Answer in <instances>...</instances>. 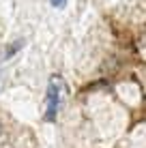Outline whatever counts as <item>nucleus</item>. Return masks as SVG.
<instances>
[{"instance_id":"3","label":"nucleus","mask_w":146,"mask_h":148,"mask_svg":"<svg viewBox=\"0 0 146 148\" xmlns=\"http://www.w3.org/2000/svg\"><path fill=\"white\" fill-rule=\"evenodd\" d=\"M19 45H22V41H17V43H15V45H9V52H7V56L15 54V52H17V47H19Z\"/></svg>"},{"instance_id":"2","label":"nucleus","mask_w":146,"mask_h":148,"mask_svg":"<svg viewBox=\"0 0 146 148\" xmlns=\"http://www.w3.org/2000/svg\"><path fill=\"white\" fill-rule=\"evenodd\" d=\"M52 2V7H56V9H62L64 4H67V0H49Z\"/></svg>"},{"instance_id":"1","label":"nucleus","mask_w":146,"mask_h":148,"mask_svg":"<svg viewBox=\"0 0 146 148\" xmlns=\"http://www.w3.org/2000/svg\"><path fill=\"white\" fill-rule=\"evenodd\" d=\"M64 97H67V84L60 75H52L47 84V92H45V120H56V114L62 105Z\"/></svg>"}]
</instances>
